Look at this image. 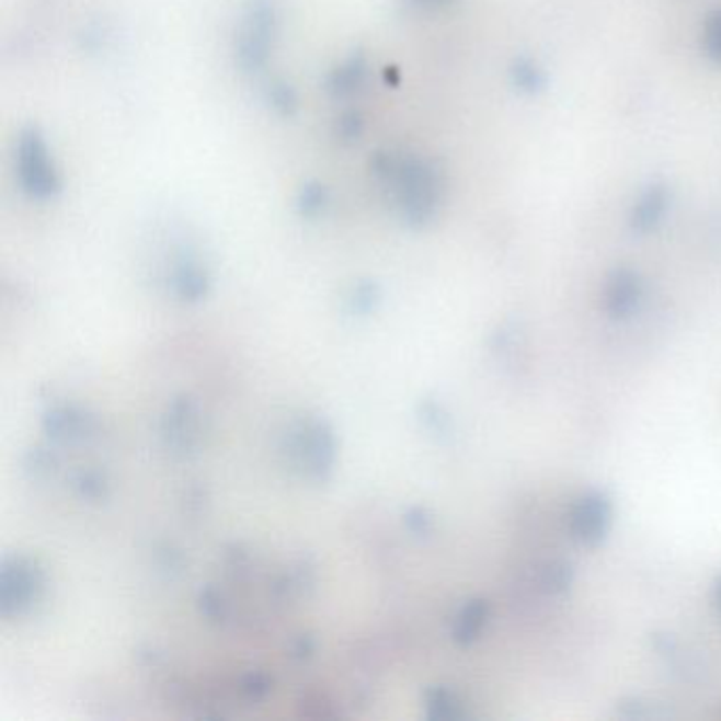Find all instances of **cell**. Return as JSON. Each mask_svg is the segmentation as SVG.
Returning <instances> with one entry per match:
<instances>
[{"label": "cell", "instance_id": "cell-11", "mask_svg": "<svg viewBox=\"0 0 721 721\" xmlns=\"http://www.w3.org/2000/svg\"><path fill=\"white\" fill-rule=\"evenodd\" d=\"M430 707H432V713L436 718H461L464 711H461V702L453 696L451 691L438 690L434 691L432 700H430Z\"/></svg>", "mask_w": 721, "mask_h": 721}, {"label": "cell", "instance_id": "cell-8", "mask_svg": "<svg viewBox=\"0 0 721 721\" xmlns=\"http://www.w3.org/2000/svg\"><path fill=\"white\" fill-rule=\"evenodd\" d=\"M491 616V607L489 603L477 599V602L466 603L464 609L457 614L455 618V627H453V637L459 643H472L482 629L487 627Z\"/></svg>", "mask_w": 721, "mask_h": 721}, {"label": "cell", "instance_id": "cell-7", "mask_svg": "<svg viewBox=\"0 0 721 721\" xmlns=\"http://www.w3.org/2000/svg\"><path fill=\"white\" fill-rule=\"evenodd\" d=\"M668 206L666 191L662 186L650 188L634 206L632 210L631 225L637 233H650L661 225Z\"/></svg>", "mask_w": 721, "mask_h": 721}, {"label": "cell", "instance_id": "cell-17", "mask_svg": "<svg viewBox=\"0 0 721 721\" xmlns=\"http://www.w3.org/2000/svg\"><path fill=\"white\" fill-rule=\"evenodd\" d=\"M713 602H716V607L720 609L721 614V575L718 577V582H716V586H713Z\"/></svg>", "mask_w": 721, "mask_h": 721}, {"label": "cell", "instance_id": "cell-14", "mask_svg": "<svg viewBox=\"0 0 721 721\" xmlns=\"http://www.w3.org/2000/svg\"><path fill=\"white\" fill-rule=\"evenodd\" d=\"M652 702L648 700H641V698H629V700H622L620 707H618V716L627 718V720H656V718H662L664 713H659L654 711V707H650Z\"/></svg>", "mask_w": 721, "mask_h": 721}, {"label": "cell", "instance_id": "cell-2", "mask_svg": "<svg viewBox=\"0 0 721 721\" xmlns=\"http://www.w3.org/2000/svg\"><path fill=\"white\" fill-rule=\"evenodd\" d=\"M15 176L22 191L38 202L60 193V172L45 136L36 127H26L15 142Z\"/></svg>", "mask_w": 721, "mask_h": 721}, {"label": "cell", "instance_id": "cell-1", "mask_svg": "<svg viewBox=\"0 0 721 721\" xmlns=\"http://www.w3.org/2000/svg\"><path fill=\"white\" fill-rule=\"evenodd\" d=\"M370 170L407 225L423 227L434 220L443 204L445 184L432 161L407 152H377Z\"/></svg>", "mask_w": 721, "mask_h": 721}, {"label": "cell", "instance_id": "cell-15", "mask_svg": "<svg viewBox=\"0 0 721 721\" xmlns=\"http://www.w3.org/2000/svg\"><path fill=\"white\" fill-rule=\"evenodd\" d=\"M514 81L523 88V90H538L543 81L541 70H538L531 61H518L514 68Z\"/></svg>", "mask_w": 721, "mask_h": 721}, {"label": "cell", "instance_id": "cell-13", "mask_svg": "<svg viewBox=\"0 0 721 721\" xmlns=\"http://www.w3.org/2000/svg\"><path fill=\"white\" fill-rule=\"evenodd\" d=\"M270 102L282 115H293L297 108V93L286 83H273L270 88Z\"/></svg>", "mask_w": 721, "mask_h": 721}, {"label": "cell", "instance_id": "cell-10", "mask_svg": "<svg viewBox=\"0 0 721 721\" xmlns=\"http://www.w3.org/2000/svg\"><path fill=\"white\" fill-rule=\"evenodd\" d=\"M299 210L305 216H318L320 211L329 206V188L322 186L320 182H311L305 184L299 193V202H297Z\"/></svg>", "mask_w": 721, "mask_h": 721}, {"label": "cell", "instance_id": "cell-9", "mask_svg": "<svg viewBox=\"0 0 721 721\" xmlns=\"http://www.w3.org/2000/svg\"><path fill=\"white\" fill-rule=\"evenodd\" d=\"M573 582H575V571L568 561H550L541 568V591L550 597H561L570 593Z\"/></svg>", "mask_w": 721, "mask_h": 721}, {"label": "cell", "instance_id": "cell-6", "mask_svg": "<svg viewBox=\"0 0 721 721\" xmlns=\"http://www.w3.org/2000/svg\"><path fill=\"white\" fill-rule=\"evenodd\" d=\"M368 64L362 54H354L343 64H339L331 75L327 77V88L332 98H350L362 90L366 83Z\"/></svg>", "mask_w": 721, "mask_h": 721}, {"label": "cell", "instance_id": "cell-5", "mask_svg": "<svg viewBox=\"0 0 721 721\" xmlns=\"http://www.w3.org/2000/svg\"><path fill=\"white\" fill-rule=\"evenodd\" d=\"M643 301V282L637 271L620 267L611 271L605 279L603 305L609 318L627 320Z\"/></svg>", "mask_w": 721, "mask_h": 721}, {"label": "cell", "instance_id": "cell-3", "mask_svg": "<svg viewBox=\"0 0 721 721\" xmlns=\"http://www.w3.org/2000/svg\"><path fill=\"white\" fill-rule=\"evenodd\" d=\"M279 34V13L271 0H254L241 15L236 36V56L245 72L261 70Z\"/></svg>", "mask_w": 721, "mask_h": 721}, {"label": "cell", "instance_id": "cell-12", "mask_svg": "<svg viewBox=\"0 0 721 721\" xmlns=\"http://www.w3.org/2000/svg\"><path fill=\"white\" fill-rule=\"evenodd\" d=\"M705 49L716 61H721V11H716L707 18L705 32H702Z\"/></svg>", "mask_w": 721, "mask_h": 721}, {"label": "cell", "instance_id": "cell-18", "mask_svg": "<svg viewBox=\"0 0 721 721\" xmlns=\"http://www.w3.org/2000/svg\"><path fill=\"white\" fill-rule=\"evenodd\" d=\"M413 2L420 4V7H440V4H445L449 0H413Z\"/></svg>", "mask_w": 721, "mask_h": 721}, {"label": "cell", "instance_id": "cell-4", "mask_svg": "<svg viewBox=\"0 0 721 721\" xmlns=\"http://www.w3.org/2000/svg\"><path fill=\"white\" fill-rule=\"evenodd\" d=\"M614 525V504L603 491H588L580 495L568 516L571 538L580 546L597 548L607 540Z\"/></svg>", "mask_w": 721, "mask_h": 721}, {"label": "cell", "instance_id": "cell-16", "mask_svg": "<svg viewBox=\"0 0 721 721\" xmlns=\"http://www.w3.org/2000/svg\"><path fill=\"white\" fill-rule=\"evenodd\" d=\"M364 131V121L358 113H347L339 121V136L343 140H358Z\"/></svg>", "mask_w": 721, "mask_h": 721}]
</instances>
